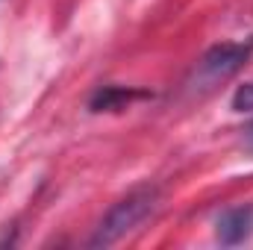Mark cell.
Instances as JSON below:
<instances>
[{
	"mask_svg": "<svg viewBox=\"0 0 253 250\" xmlns=\"http://www.w3.org/2000/svg\"><path fill=\"white\" fill-rule=\"evenodd\" d=\"M153 206H156V191H153V188H138V191H132L129 197H124L121 203H115V206L109 209V215L100 221V227H97L91 245H112V242H118L124 233L135 230V227L153 212Z\"/></svg>",
	"mask_w": 253,
	"mask_h": 250,
	"instance_id": "6da1fadb",
	"label": "cell"
},
{
	"mask_svg": "<svg viewBox=\"0 0 253 250\" xmlns=\"http://www.w3.org/2000/svg\"><path fill=\"white\" fill-rule=\"evenodd\" d=\"M251 50L253 44H218L200 59V71L209 80H218V77L224 80V77H230L242 68V62L251 56Z\"/></svg>",
	"mask_w": 253,
	"mask_h": 250,
	"instance_id": "7a4b0ae2",
	"label": "cell"
},
{
	"mask_svg": "<svg viewBox=\"0 0 253 250\" xmlns=\"http://www.w3.org/2000/svg\"><path fill=\"white\" fill-rule=\"evenodd\" d=\"M253 227V206H236V209H227L221 218H218V239L224 245H239L248 239Z\"/></svg>",
	"mask_w": 253,
	"mask_h": 250,
	"instance_id": "3957f363",
	"label": "cell"
},
{
	"mask_svg": "<svg viewBox=\"0 0 253 250\" xmlns=\"http://www.w3.org/2000/svg\"><path fill=\"white\" fill-rule=\"evenodd\" d=\"M129 97H132V91H124V88L109 85V88H100V91L94 94L91 109H94V112H103V109H118V106H124Z\"/></svg>",
	"mask_w": 253,
	"mask_h": 250,
	"instance_id": "277c9868",
	"label": "cell"
},
{
	"mask_svg": "<svg viewBox=\"0 0 253 250\" xmlns=\"http://www.w3.org/2000/svg\"><path fill=\"white\" fill-rule=\"evenodd\" d=\"M233 109L236 112H253V83H245L233 94Z\"/></svg>",
	"mask_w": 253,
	"mask_h": 250,
	"instance_id": "5b68a950",
	"label": "cell"
},
{
	"mask_svg": "<svg viewBox=\"0 0 253 250\" xmlns=\"http://www.w3.org/2000/svg\"><path fill=\"white\" fill-rule=\"evenodd\" d=\"M245 144H248V150H253V124L245 129Z\"/></svg>",
	"mask_w": 253,
	"mask_h": 250,
	"instance_id": "8992f818",
	"label": "cell"
}]
</instances>
